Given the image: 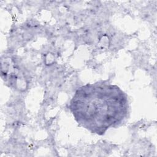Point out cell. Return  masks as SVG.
<instances>
[{"instance_id": "obj_1", "label": "cell", "mask_w": 157, "mask_h": 157, "mask_svg": "<svg viewBox=\"0 0 157 157\" xmlns=\"http://www.w3.org/2000/svg\"><path fill=\"white\" fill-rule=\"evenodd\" d=\"M69 109L79 124L99 135L121 124L129 113L126 94L118 86L105 82L86 84L77 89Z\"/></svg>"}]
</instances>
